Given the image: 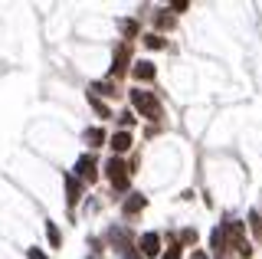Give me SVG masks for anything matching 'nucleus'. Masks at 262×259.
I'll list each match as a JSON object with an SVG mask.
<instances>
[{
	"label": "nucleus",
	"mask_w": 262,
	"mask_h": 259,
	"mask_svg": "<svg viewBox=\"0 0 262 259\" xmlns=\"http://www.w3.org/2000/svg\"><path fill=\"white\" fill-rule=\"evenodd\" d=\"M144 43L151 46V50H164V46H167V39H161V36H147Z\"/></svg>",
	"instance_id": "nucleus-17"
},
{
	"label": "nucleus",
	"mask_w": 262,
	"mask_h": 259,
	"mask_svg": "<svg viewBox=\"0 0 262 259\" xmlns=\"http://www.w3.org/2000/svg\"><path fill=\"white\" fill-rule=\"evenodd\" d=\"M135 79H144V82H151L154 76H158V69H154V62H147V59H141V62H135Z\"/></svg>",
	"instance_id": "nucleus-8"
},
{
	"label": "nucleus",
	"mask_w": 262,
	"mask_h": 259,
	"mask_svg": "<svg viewBox=\"0 0 262 259\" xmlns=\"http://www.w3.org/2000/svg\"><path fill=\"white\" fill-rule=\"evenodd\" d=\"M125 259H144L141 253H135V249H131V253H125Z\"/></svg>",
	"instance_id": "nucleus-20"
},
{
	"label": "nucleus",
	"mask_w": 262,
	"mask_h": 259,
	"mask_svg": "<svg viewBox=\"0 0 262 259\" xmlns=\"http://www.w3.org/2000/svg\"><path fill=\"white\" fill-rule=\"evenodd\" d=\"M180 243H184V246H190V243H196V230H184V233H180Z\"/></svg>",
	"instance_id": "nucleus-18"
},
{
	"label": "nucleus",
	"mask_w": 262,
	"mask_h": 259,
	"mask_svg": "<svg viewBox=\"0 0 262 259\" xmlns=\"http://www.w3.org/2000/svg\"><path fill=\"white\" fill-rule=\"evenodd\" d=\"M85 144H89V148L105 144V132H102V128H89V132H85Z\"/></svg>",
	"instance_id": "nucleus-11"
},
{
	"label": "nucleus",
	"mask_w": 262,
	"mask_h": 259,
	"mask_svg": "<svg viewBox=\"0 0 262 259\" xmlns=\"http://www.w3.org/2000/svg\"><path fill=\"white\" fill-rule=\"evenodd\" d=\"M121 125H125V128L135 125V112H121Z\"/></svg>",
	"instance_id": "nucleus-19"
},
{
	"label": "nucleus",
	"mask_w": 262,
	"mask_h": 259,
	"mask_svg": "<svg viewBox=\"0 0 262 259\" xmlns=\"http://www.w3.org/2000/svg\"><path fill=\"white\" fill-rule=\"evenodd\" d=\"M193 259H207V256H203V253H193Z\"/></svg>",
	"instance_id": "nucleus-22"
},
{
	"label": "nucleus",
	"mask_w": 262,
	"mask_h": 259,
	"mask_svg": "<svg viewBox=\"0 0 262 259\" xmlns=\"http://www.w3.org/2000/svg\"><path fill=\"white\" fill-rule=\"evenodd\" d=\"M105 174H108V181H112V187L115 190H128V181H131V167L125 164L121 158H108V164H105Z\"/></svg>",
	"instance_id": "nucleus-3"
},
{
	"label": "nucleus",
	"mask_w": 262,
	"mask_h": 259,
	"mask_svg": "<svg viewBox=\"0 0 262 259\" xmlns=\"http://www.w3.org/2000/svg\"><path fill=\"white\" fill-rule=\"evenodd\" d=\"M46 236H49V243H53V246H59V230H56V223H46Z\"/></svg>",
	"instance_id": "nucleus-15"
},
{
	"label": "nucleus",
	"mask_w": 262,
	"mask_h": 259,
	"mask_svg": "<svg viewBox=\"0 0 262 259\" xmlns=\"http://www.w3.org/2000/svg\"><path fill=\"white\" fill-rule=\"evenodd\" d=\"M249 226H252V233H256V240L262 243V213H259V210L249 213Z\"/></svg>",
	"instance_id": "nucleus-13"
},
{
	"label": "nucleus",
	"mask_w": 262,
	"mask_h": 259,
	"mask_svg": "<svg viewBox=\"0 0 262 259\" xmlns=\"http://www.w3.org/2000/svg\"><path fill=\"white\" fill-rule=\"evenodd\" d=\"M223 233H226L229 246H233V249H236V253H239V256H246V259L252 256L249 243H246V226H243L239 220H226V223H223Z\"/></svg>",
	"instance_id": "nucleus-2"
},
{
	"label": "nucleus",
	"mask_w": 262,
	"mask_h": 259,
	"mask_svg": "<svg viewBox=\"0 0 262 259\" xmlns=\"http://www.w3.org/2000/svg\"><path fill=\"white\" fill-rule=\"evenodd\" d=\"M66 187H69V204H76V200H79V193H82L79 177H76V174H66Z\"/></svg>",
	"instance_id": "nucleus-10"
},
{
	"label": "nucleus",
	"mask_w": 262,
	"mask_h": 259,
	"mask_svg": "<svg viewBox=\"0 0 262 259\" xmlns=\"http://www.w3.org/2000/svg\"><path fill=\"white\" fill-rule=\"evenodd\" d=\"M158 253H161V236H158V233H144V236H141V256L154 259Z\"/></svg>",
	"instance_id": "nucleus-6"
},
{
	"label": "nucleus",
	"mask_w": 262,
	"mask_h": 259,
	"mask_svg": "<svg viewBox=\"0 0 262 259\" xmlns=\"http://www.w3.org/2000/svg\"><path fill=\"white\" fill-rule=\"evenodd\" d=\"M161 259H180V246L174 243V236H170V249H167V253H164Z\"/></svg>",
	"instance_id": "nucleus-16"
},
{
	"label": "nucleus",
	"mask_w": 262,
	"mask_h": 259,
	"mask_svg": "<svg viewBox=\"0 0 262 259\" xmlns=\"http://www.w3.org/2000/svg\"><path fill=\"white\" fill-rule=\"evenodd\" d=\"M118 27H121V33H125L128 39H131V36H138V23H135V20H121Z\"/></svg>",
	"instance_id": "nucleus-14"
},
{
	"label": "nucleus",
	"mask_w": 262,
	"mask_h": 259,
	"mask_svg": "<svg viewBox=\"0 0 262 259\" xmlns=\"http://www.w3.org/2000/svg\"><path fill=\"white\" fill-rule=\"evenodd\" d=\"M128 148H131V135L128 132L112 135V151H115V155H121V151H128Z\"/></svg>",
	"instance_id": "nucleus-9"
},
{
	"label": "nucleus",
	"mask_w": 262,
	"mask_h": 259,
	"mask_svg": "<svg viewBox=\"0 0 262 259\" xmlns=\"http://www.w3.org/2000/svg\"><path fill=\"white\" fill-rule=\"evenodd\" d=\"M89 105H92V109H95V112H98L102 118H108V115H112V109H108V105H105L102 99H98L95 92H89Z\"/></svg>",
	"instance_id": "nucleus-12"
},
{
	"label": "nucleus",
	"mask_w": 262,
	"mask_h": 259,
	"mask_svg": "<svg viewBox=\"0 0 262 259\" xmlns=\"http://www.w3.org/2000/svg\"><path fill=\"white\" fill-rule=\"evenodd\" d=\"M128 59H131V46H128V43H121L118 50H115V62H112V79L125 76V69H128Z\"/></svg>",
	"instance_id": "nucleus-4"
},
{
	"label": "nucleus",
	"mask_w": 262,
	"mask_h": 259,
	"mask_svg": "<svg viewBox=\"0 0 262 259\" xmlns=\"http://www.w3.org/2000/svg\"><path fill=\"white\" fill-rule=\"evenodd\" d=\"M144 204H147V200L141 197V193H131V197L125 200V207H121V213H125V217H135V213H141V210H144Z\"/></svg>",
	"instance_id": "nucleus-7"
},
{
	"label": "nucleus",
	"mask_w": 262,
	"mask_h": 259,
	"mask_svg": "<svg viewBox=\"0 0 262 259\" xmlns=\"http://www.w3.org/2000/svg\"><path fill=\"white\" fill-rule=\"evenodd\" d=\"M95 167H98V164H95V158H92V155H82V158H79V164H76V174L82 177V181H89V184H92L95 177H98Z\"/></svg>",
	"instance_id": "nucleus-5"
},
{
	"label": "nucleus",
	"mask_w": 262,
	"mask_h": 259,
	"mask_svg": "<svg viewBox=\"0 0 262 259\" xmlns=\"http://www.w3.org/2000/svg\"><path fill=\"white\" fill-rule=\"evenodd\" d=\"M131 102H135V109L141 112L147 121H158V118L164 115V112H161V102L154 99L147 89H131Z\"/></svg>",
	"instance_id": "nucleus-1"
},
{
	"label": "nucleus",
	"mask_w": 262,
	"mask_h": 259,
	"mask_svg": "<svg viewBox=\"0 0 262 259\" xmlns=\"http://www.w3.org/2000/svg\"><path fill=\"white\" fill-rule=\"evenodd\" d=\"M92 246H95V253H92V259H98V243H92Z\"/></svg>",
	"instance_id": "nucleus-21"
}]
</instances>
